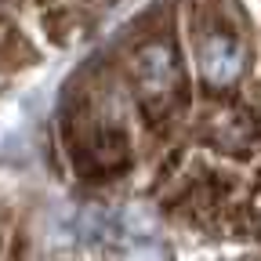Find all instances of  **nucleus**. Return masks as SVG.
<instances>
[{
  "label": "nucleus",
  "mask_w": 261,
  "mask_h": 261,
  "mask_svg": "<svg viewBox=\"0 0 261 261\" xmlns=\"http://www.w3.org/2000/svg\"><path fill=\"white\" fill-rule=\"evenodd\" d=\"M135 87H138V102L149 120L160 123L171 113H178V106L185 102V76H181V65H178V55L171 44L149 40L145 47H138Z\"/></svg>",
  "instance_id": "obj_1"
},
{
  "label": "nucleus",
  "mask_w": 261,
  "mask_h": 261,
  "mask_svg": "<svg viewBox=\"0 0 261 261\" xmlns=\"http://www.w3.org/2000/svg\"><path fill=\"white\" fill-rule=\"evenodd\" d=\"M196 58L207 87H232L247 69V47L228 29H207L196 44Z\"/></svg>",
  "instance_id": "obj_2"
}]
</instances>
